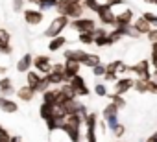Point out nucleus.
I'll return each instance as SVG.
<instances>
[{
	"label": "nucleus",
	"instance_id": "nucleus-52",
	"mask_svg": "<svg viewBox=\"0 0 157 142\" xmlns=\"http://www.w3.org/2000/svg\"><path fill=\"white\" fill-rule=\"evenodd\" d=\"M28 4H32V6H37L39 8V4H41V0H26Z\"/></svg>",
	"mask_w": 157,
	"mask_h": 142
},
{
	"label": "nucleus",
	"instance_id": "nucleus-21",
	"mask_svg": "<svg viewBox=\"0 0 157 142\" xmlns=\"http://www.w3.org/2000/svg\"><path fill=\"white\" fill-rule=\"evenodd\" d=\"M15 94H17V98H19L21 102H26V103H28V102H32V100L35 98V94H37V92H35L30 85H24V87H21Z\"/></svg>",
	"mask_w": 157,
	"mask_h": 142
},
{
	"label": "nucleus",
	"instance_id": "nucleus-17",
	"mask_svg": "<svg viewBox=\"0 0 157 142\" xmlns=\"http://www.w3.org/2000/svg\"><path fill=\"white\" fill-rule=\"evenodd\" d=\"M85 55H87V52L85 50H65L63 52V59L65 61H78V63H83V59H85Z\"/></svg>",
	"mask_w": 157,
	"mask_h": 142
},
{
	"label": "nucleus",
	"instance_id": "nucleus-9",
	"mask_svg": "<svg viewBox=\"0 0 157 142\" xmlns=\"http://www.w3.org/2000/svg\"><path fill=\"white\" fill-rule=\"evenodd\" d=\"M59 131H63V133L68 136V140H70V142H82L83 133H82V127H80V125H74V124H70V122H67V120H65V122L61 124Z\"/></svg>",
	"mask_w": 157,
	"mask_h": 142
},
{
	"label": "nucleus",
	"instance_id": "nucleus-53",
	"mask_svg": "<svg viewBox=\"0 0 157 142\" xmlns=\"http://www.w3.org/2000/svg\"><path fill=\"white\" fill-rule=\"evenodd\" d=\"M8 142H22V138H21V136H13V135H11V138H10Z\"/></svg>",
	"mask_w": 157,
	"mask_h": 142
},
{
	"label": "nucleus",
	"instance_id": "nucleus-5",
	"mask_svg": "<svg viewBox=\"0 0 157 142\" xmlns=\"http://www.w3.org/2000/svg\"><path fill=\"white\" fill-rule=\"evenodd\" d=\"M68 26L72 30H76L78 33H85V32H94L96 21L94 19H85V17H82V19H72Z\"/></svg>",
	"mask_w": 157,
	"mask_h": 142
},
{
	"label": "nucleus",
	"instance_id": "nucleus-2",
	"mask_svg": "<svg viewBox=\"0 0 157 142\" xmlns=\"http://www.w3.org/2000/svg\"><path fill=\"white\" fill-rule=\"evenodd\" d=\"M70 24V19L65 17V15H57L56 19H52V22L48 24V28L44 30V37L52 39V37H57L65 32V28H68Z\"/></svg>",
	"mask_w": 157,
	"mask_h": 142
},
{
	"label": "nucleus",
	"instance_id": "nucleus-23",
	"mask_svg": "<svg viewBox=\"0 0 157 142\" xmlns=\"http://www.w3.org/2000/svg\"><path fill=\"white\" fill-rule=\"evenodd\" d=\"M54 113H56V105H54V103H46V102H43V103L39 105V116H41L43 120L52 118Z\"/></svg>",
	"mask_w": 157,
	"mask_h": 142
},
{
	"label": "nucleus",
	"instance_id": "nucleus-40",
	"mask_svg": "<svg viewBox=\"0 0 157 142\" xmlns=\"http://www.w3.org/2000/svg\"><path fill=\"white\" fill-rule=\"evenodd\" d=\"M142 17L151 24V28H157V15H155V13H151V11H144Z\"/></svg>",
	"mask_w": 157,
	"mask_h": 142
},
{
	"label": "nucleus",
	"instance_id": "nucleus-11",
	"mask_svg": "<svg viewBox=\"0 0 157 142\" xmlns=\"http://www.w3.org/2000/svg\"><path fill=\"white\" fill-rule=\"evenodd\" d=\"M22 17H24V21H26V24H30V26H37V24L43 22V19H44V11H41V9H33V8H28V9L24 8Z\"/></svg>",
	"mask_w": 157,
	"mask_h": 142
},
{
	"label": "nucleus",
	"instance_id": "nucleus-54",
	"mask_svg": "<svg viewBox=\"0 0 157 142\" xmlns=\"http://www.w3.org/2000/svg\"><path fill=\"white\" fill-rule=\"evenodd\" d=\"M151 80H155V81H157V68H153V70H151Z\"/></svg>",
	"mask_w": 157,
	"mask_h": 142
},
{
	"label": "nucleus",
	"instance_id": "nucleus-22",
	"mask_svg": "<svg viewBox=\"0 0 157 142\" xmlns=\"http://www.w3.org/2000/svg\"><path fill=\"white\" fill-rule=\"evenodd\" d=\"M41 78H43V74H39L37 70H33V68H30L28 72H26V85H30L33 91H37V87H39V81H41Z\"/></svg>",
	"mask_w": 157,
	"mask_h": 142
},
{
	"label": "nucleus",
	"instance_id": "nucleus-51",
	"mask_svg": "<svg viewBox=\"0 0 157 142\" xmlns=\"http://www.w3.org/2000/svg\"><path fill=\"white\" fill-rule=\"evenodd\" d=\"M146 142H157V135L153 133V135H150L148 138H146Z\"/></svg>",
	"mask_w": 157,
	"mask_h": 142
},
{
	"label": "nucleus",
	"instance_id": "nucleus-28",
	"mask_svg": "<svg viewBox=\"0 0 157 142\" xmlns=\"http://www.w3.org/2000/svg\"><path fill=\"white\" fill-rule=\"evenodd\" d=\"M107 98H109V102H113L118 109H124V107L128 105V102H126V98H124L122 94H117V92H107Z\"/></svg>",
	"mask_w": 157,
	"mask_h": 142
},
{
	"label": "nucleus",
	"instance_id": "nucleus-59",
	"mask_svg": "<svg viewBox=\"0 0 157 142\" xmlns=\"http://www.w3.org/2000/svg\"><path fill=\"white\" fill-rule=\"evenodd\" d=\"M155 135H157V131H155Z\"/></svg>",
	"mask_w": 157,
	"mask_h": 142
},
{
	"label": "nucleus",
	"instance_id": "nucleus-58",
	"mask_svg": "<svg viewBox=\"0 0 157 142\" xmlns=\"http://www.w3.org/2000/svg\"><path fill=\"white\" fill-rule=\"evenodd\" d=\"M115 142H126V140H120V138H118V140H115Z\"/></svg>",
	"mask_w": 157,
	"mask_h": 142
},
{
	"label": "nucleus",
	"instance_id": "nucleus-20",
	"mask_svg": "<svg viewBox=\"0 0 157 142\" xmlns=\"http://www.w3.org/2000/svg\"><path fill=\"white\" fill-rule=\"evenodd\" d=\"M13 92H15L13 80L8 78V76H2V78H0V96H11Z\"/></svg>",
	"mask_w": 157,
	"mask_h": 142
},
{
	"label": "nucleus",
	"instance_id": "nucleus-50",
	"mask_svg": "<svg viewBox=\"0 0 157 142\" xmlns=\"http://www.w3.org/2000/svg\"><path fill=\"white\" fill-rule=\"evenodd\" d=\"M6 74H8V66L0 65V76H6Z\"/></svg>",
	"mask_w": 157,
	"mask_h": 142
},
{
	"label": "nucleus",
	"instance_id": "nucleus-10",
	"mask_svg": "<svg viewBox=\"0 0 157 142\" xmlns=\"http://www.w3.org/2000/svg\"><path fill=\"white\" fill-rule=\"evenodd\" d=\"M33 70H37L39 74H43V76H46V74H50L52 72V59H50V55H35L33 57Z\"/></svg>",
	"mask_w": 157,
	"mask_h": 142
},
{
	"label": "nucleus",
	"instance_id": "nucleus-39",
	"mask_svg": "<svg viewBox=\"0 0 157 142\" xmlns=\"http://www.w3.org/2000/svg\"><path fill=\"white\" fill-rule=\"evenodd\" d=\"M111 131H113V136L120 138V136H124V133H126V125L118 122L117 125H113V127H111Z\"/></svg>",
	"mask_w": 157,
	"mask_h": 142
},
{
	"label": "nucleus",
	"instance_id": "nucleus-57",
	"mask_svg": "<svg viewBox=\"0 0 157 142\" xmlns=\"http://www.w3.org/2000/svg\"><path fill=\"white\" fill-rule=\"evenodd\" d=\"M68 2H82V0H68Z\"/></svg>",
	"mask_w": 157,
	"mask_h": 142
},
{
	"label": "nucleus",
	"instance_id": "nucleus-4",
	"mask_svg": "<svg viewBox=\"0 0 157 142\" xmlns=\"http://www.w3.org/2000/svg\"><path fill=\"white\" fill-rule=\"evenodd\" d=\"M128 72H131L142 80H151V63H150V59H140L139 63H135L128 68Z\"/></svg>",
	"mask_w": 157,
	"mask_h": 142
},
{
	"label": "nucleus",
	"instance_id": "nucleus-29",
	"mask_svg": "<svg viewBox=\"0 0 157 142\" xmlns=\"http://www.w3.org/2000/svg\"><path fill=\"white\" fill-rule=\"evenodd\" d=\"M117 30L120 32V35L124 37H131V39H139L140 37V33H137L135 30H133V26H117Z\"/></svg>",
	"mask_w": 157,
	"mask_h": 142
},
{
	"label": "nucleus",
	"instance_id": "nucleus-14",
	"mask_svg": "<svg viewBox=\"0 0 157 142\" xmlns=\"http://www.w3.org/2000/svg\"><path fill=\"white\" fill-rule=\"evenodd\" d=\"M46 78H48L52 87H59L63 83H68V78L65 76V70H52L50 74H46Z\"/></svg>",
	"mask_w": 157,
	"mask_h": 142
},
{
	"label": "nucleus",
	"instance_id": "nucleus-31",
	"mask_svg": "<svg viewBox=\"0 0 157 142\" xmlns=\"http://www.w3.org/2000/svg\"><path fill=\"white\" fill-rule=\"evenodd\" d=\"M11 44V33L6 28H0V48L10 46Z\"/></svg>",
	"mask_w": 157,
	"mask_h": 142
},
{
	"label": "nucleus",
	"instance_id": "nucleus-7",
	"mask_svg": "<svg viewBox=\"0 0 157 142\" xmlns=\"http://www.w3.org/2000/svg\"><path fill=\"white\" fill-rule=\"evenodd\" d=\"M96 15L102 22V26H115V13H113V8L109 4H100L98 9H96Z\"/></svg>",
	"mask_w": 157,
	"mask_h": 142
},
{
	"label": "nucleus",
	"instance_id": "nucleus-13",
	"mask_svg": "<svg viewBox=\"0 0 157 142\" xmlns=\"http://www.w3.org/2000/svg\"><path fill=\"white\" fill-rule=\"evenodd\" d=\"M133 83H135L133 78H118V80L115 81V92L124 96L126 92H129V91L133 89Z\"/></svg>",
	"mask_w": 157,
	"mask_h": 142
},
{
	"label": "nucleus",
	"instance_id": "nucleus-3",
	"mask_svg": "<svg viewBox=\"0 0 157 142\" xmlns=\"http://www.w3.org/2000/svg\"><path fill=\"white\" fill-rule=\"evenodd\" d=\"M83 125H85V140L87 142H98V113H89L83 118Z\"/></svg>",
	"mask_w": 157,
	"mask_h": 142
},
{
	"label": "nucleus",
	"instance_id": "nucleus-41",
	"mask_svg": "<svg viewBox=\"0 0 157 142\" xmlns=\"http://www.w3.org/2000/svg\"><path fill=\"white\" fill-rule=\"evenodd\" d=\"M104 80H105V81H111V83H115V81L118 80V74L115 72V70H109V68L105 66V74H104Z\"/></svg>",
	"mask_w": 157,
	"mask_h": 142
},
{
	"label": "nucleus",
	"instance_id": "nucleus-38",
	"mask_svg": "<svg viewBox=\"0 0 157 142\" xmlns=\"http://www.w3.org/2000/svg\"><path fill=\"white\" fill-rule=\"evenodd\" d=\"M91 70H93V76H94V78H104V74H105V65H104V63H98V65L93 66Z\"/></svg>",
	"mask_w": 157,
	"mask_h": 142
},
{
	"label": "nucleus",
	"instance_id": "nucleus-1",
	"mask_svg": "<svg viewBox=\"0 0 157 142\" xmlns=\"http://www.w3.org/2000/svg\"><path fill=\"white\" fill-rule=\"evenodd\" d=\"M57 15H65L70 21L72 19H82L85 13V8L82 2H68V0H57V6H56Z\"/></svg>",
	"mask_w": 157,
	"mask_h": 142
},
{
	"label": "nucleus",
	"instance_id": "nucleus-25",
	"mask_svg": "<svg viewBox=\"0 0 157 142\" xmlns=\"http://www.w3.org/2000/svg\"><path fill=\"white\" fill-rule=\"evenodd\" d=\"M109 70H115L117 74H126L128 72V68H129V65H126L124 61H120V59H117V61H111V63H107L105 65Z\"/></svg>",
	"mask_w": 157,
	"mask_h": 142
},
{
	"label": "nucleus",
	"instance_id": "nucleus-42",
	"mask_svg": "<svg viewBox=\"0 0 157 142\" xmlns=\"http://www.w3.org/2000/svg\"><path fill=\"white\" fill-rule=\"evenodd\" d=\"M24 4H26V0H11V6H13L15 13H22L24 11Z\"/></svg>",
	"mask_w": 157,
	"mask_h": 142
},
{
	"label": "nucleus",
	"instance_id": "nucleus-34",
	"mask_svg": "<svg viewBox=\"0 0 157 142\" xmlns=\"http://www.w3.org/2000/svg\"><path fill=\"white\" fill-rule=\"evenodd\" d=\"M107 39H109V46H113V44H117L118 41H122V35H120V32L115 28V30H111V32L107 33Z\"/></svg>",
	"mask_w": 157,
	"mask_h": 142
},
{
	"label": "nucleus",
	"instance_id": "nucleus-36",
	"mask_svg": "<svg viewBox=\"0 0 157 142\" xmlns=\"http://www.w3.org/2000/svg\"><path fill=\"white\" fill-rule=\"evenodd\" d=\"M50 87H52V85H50L48 78H46V76H43V78H41V81H39V87H37V91H35V92H37V94H43V92H44V91H48Z\"/></svg>",
	"mask_w": 157,
	"mask_h": 142
},
{
	"label": "nucleus",
	"instance_id": "nucleus-8",
	"mask_svg": "<svg viewBox=\"0 0 157 142\" xmlns=\"http://www.w3.org/2000/svg\"><path fill=\"white\" fill-rule=\"evenodd\" d=\"M118 107L113 103V102H109L105 107H104V111H102V118H104V122L107 124V127L111 129L113 125H117L118 124Z\"/></svg>",
	"mask_w": 157,
	"mask_h": 142
},
{
	"label": "nucleus",
	"instance_id": "nucleus-44",
	"mask_svg": "<svg viewBox=\"0 0 157 142\" xmlns=\"http://www.w3.org/2000/svg\"><path fill=\"white\" fill-rule=\"evenodd\" d=\"M10 138H11L10 131H8L6 127H2V125H0V142H8Z\"/></svg>",
	"mask_w": 157,
	"mask_h": 142
},
{
	"label": "nucleus",
	"instance_id": "nucleus-26",
	"mask_svg": "<svg viewBox=\"0 0 157 142\" xmlns=\"http://www.w3.org/2000/svg\"><path fill=\"white\" fill-rule=\"evenodd\" d=\"M57 92H59V87H50L48 91H44L41 96H43V102L46 103H57Z\"/></svg>",
	"mask_w": 157,
	"mask_h": 142
},
{
	"label": "nucleus",
	"instance_id": "nucleus-27",
	"mask_svg": "<svg viewBox=\"0 0 157 142\" xmlns=\"http://www.w3.org/2000/svg\"><path fill=\"white\" fill-rule=\"evenodd\" d=\"M98 63H102V59H100V55H98V54H89V52H87V55H85V59H83V63H82V66H87V68H93V66H96Z\"/></svg>",
	"mask_w": 157,
	"mask_h": 142
},
{
	"label": "nucleus",
	"instance_id": "nucleus-55",
	"mask_svg": "<svg viewBox=\"0 0 157 142\" xmlns=\"http://www.w3.org/2000/svg\"><path fill=\"white\" fill-rule=\"evenodd\" d=\"M146 4H151V6H157V0H144Z\"/></svg>",
	"mask_w": 157,
	"mask_h": 142
},
{
	"label": "nucleus",
	"instance_id": "nucleus-30",
	"mask_svg": "<svg viewBox=\"0 0 157 142\" xmlns=\"http://www.w3.org/2000/svg\"><path fill=\"white\" fill-rule=\"evenodd\" d=\"M148 81H150V80L137 78V80H135V83H133V89H135L139 94H146V92H148Z\"/></svg>",
	"mask_w": 157,
	"mask_h": 142
},
{
	"label": "nucleus",
	"instance_id": "nucleus-15",
	"mask_svg": "<svg viewBox=\"0 0 157 142\" xmlns=\"http://www.w3.org/2000/svg\"><path fill=\"white\" fill-rule=\"evenodd\" d=\"M15 68H17V72H21V74H26L30 68H33V55H32V54H24V55H22V57L17 61Z\"/></svg>",
	"mask_w": 157,
	"mask_h": 142
},
{
	"label": "nucleus",
	"instance_id": "nucleus-37",
	"mask_svg": "<svg viewBox=\"0 0 157 142\" xmlns=\"http://www.w3.org/2000/svg\"><path fill=\"white\" fill-rule=\"evenodd\" d=\"M82 4H83V8H85V9L94 11V13H96V9H98V6H100L98 0H82Z\"/></svg>",
	"mask_w": 157,
	"mask_h": 142
},
{
	"label": "nucleus",
	"instance_id": "nucleus-48",
	"mask_svg": "<svg viewBox=\"0 0 157 142\" xmlns=\"http://www.w3.org/2000/svg\"><path fill=\"white\" fill-rule=\"evenodd\" d=\"M150 63H151V66H153V68H157V54H153V52H151V55H150Z\"/></svg>",
	"mask_w": 157,
	"mask_h": 142
},
{
	"label": "nucleus",
	"instance_id": "nucleus-56",
	"mask_svg": "<svg viewBox=\"0 0 157 142\" xmlns=\"http://www.w3.org/2000/svg\"><path fill=\"white\" fill-rule=\"evenodd\" d=\"M151 52L157 54V43H151Z\"/></svg>",
	"mask_w": 157,
	"mask_h": 142
},
{
	"label": "nucleus",
	"instance_id": "nucleus-16",
	"mask_svg": "<svg viewBox=\"0 0 157 142\" xmlns=\"http://www.w3.org/2000/svg\"><path fill=\"white\" fill-rule=\"evenodd\" d=\"M0 111H4L8 114H13V113L19 111V105H17L15 100H11L8 96H0Z\"/></svg>",
	"mask_w": 157,
	"mask_h": 142
},
{
	"label": "nucleus",
	"instance_id": "nucleus-18",
	"mask_svg": "<svg viewBox=\"0 0 157 142\" xmlns=\"http://www.w3.org/2000/svg\"><path fill=\"white\" fill-rule=\"evenodd\" d=\"M131 26H133V30H135L137 33H140V35H146V33L151 30V24H150L142 15H140L139 19H135V21L131 22Z\"/></svg>",
	"mask_w": 157,
	"mask_h": 142
},
{
	"label": "nucleus",
	"instance_id": "nucleus-43",
	"mask_svg": "<svg viewBox=\"0 0 157 142\" xmlns=\"http://www.w3.org/2000/svg\"><path fill=\"white\" fill-rule=\"evenodd\" d=\"M94 94H98V96H107V87L104 85V83H96L94 85Z\"/></svg>",
	"mask_w": 157,
	"mask_h": 142
},
{
	"label": "nucleus",
	"instance_id": "nucleus-6",
	"mask_svg": "<svg viewBox=\"0 0 157 142\" xmlns=\"http://www.w3.org/2000/svg\"><path fill=\"white\" fill-rule=\"evenodd\" d=\"M70 87L74 89V92L78 94V98H83V96H89L91 94V91H89V85H87V81H85V78L82 76V74H76L74 78H70Z\"/></svg>",
	"mask_w": 157,
	"mask_h": 142
},
{
	"label": "nucleus",
	"instance_id": "nucleus-32",
	"mask_svg": "<svg viewBox=\"0 0 157 142\" xmlns=\"http://www.w3.org/2000/svg\"><path fill=\"white\" fill-rule=\"evenodd\" d=\"M78 41H80L82 44H85V46H89V44H94V33H93V32L80 33V35H78Z\"/></svg>",
	"mask_w": 157,
	"mask_h": 142
},
{
	"label": "nucleus",
	"instance_id": "nucleus-24",
	"mask_svg": "<svg viewBox=\"0 0 157 142\" xmlns=\"http://www.w3.org/2000/svg\"><path fill=\"white\" fill-rule=\"evenodd\" d=\"M65 44H67V37H65V35H57V37H52V39H50L48 50H50V52H59Z\"/></svg>",
	"mask_w": 157,
	"mask_h": 142
},
{
	"label": "nucleus",
	"instance_id": "nucleus-19",
	"mask_svg": "<svg viewBox=\"0 0 157 142\" xmlns=\"http://www.w3.org/2000/svg\"><path fill=\"white\" fill-rule=\"evenodd\" d=\"M63 66H65V76L68 78V81L76 74H80V70H82V63H78V61H65Z\"/></svg>",
	"mask_w": 157,
	"mask_h": 142
},
{
	"label": "nucleus",
	"instance_id": "nucleus-45",
	"mask_svg": "<svg viewBox=\"0 0 157 142\" xmlns=\"http://www.w3.org/2000/svg\"><path fill=\"white\" fill-rule=\"evenodd\" d=\"M146 37H148L150 44H151V43H157V28H151V30L146 33Z\"/></svg>",
	"mask_w": 157,
	"mask_h": 142
},
{
	"label": "nucleus",
	"instance_id": "nucleus-46",
	"mask_svg": "<svg viewBox=\"0 0 157 142\" xmlns=\"http://www.w3.org/2000/svg\"><path fill=\"white\" fill-rule=\"evenodd\" d=\"M148 92L150 94H157V81L155 80H150L148 81Z\"/></svg>",
	"mask_w": 157,
	"mask_h": 142
},
{
	"label": "nucleus",
	"instance_id": "nucleus-35",
	"mask_svg": "<svg viewBox=\"0 0 157 142\" xmlns=\"http://www.w3.org/2000/svg\"><path fill=\"white\" fill-rule=\"evenodd\" d=\"M109 33V32H107ZM107 33L104 35H94V44L98 48H104V46H109V39H107Z\"/></svg>",
	"mask_w": 157,
	"mask_h": 142
},
{
	"label": "nucleus",
	"instance_id": "nucleus-49",
	"mask_svg": "<svg viewBox=\"0 0 157 142\" xmlns=\"http://www.w3.org/2000/svg\"><path fill=\"white\" fill-rule=\"evenodd\" d=\"M98 129H100L102 133H105V131H107V124H105L104 120H102V122H98Z\"/></svg>",
	"mask_w": 157,
	"mask_h": 142
},
{
	"label": "nucleus",
	"instance_id": "nucleus-33",
	"mask_svg": "<svg viewBox=\"0 0 157 142\" xmlns=\"http://www.w3.org/2000/svg\"><path fill=\"white\" fill-rule=\"evenodd\" d=\"M56 6H57V0H41V4H39L37 9L48 11V9H56Z\"/></svg>",
	"mask_w": 157,
	"mask_h": 142
},
{
	"label": "nucleus",
	"instance_id": "nucleus-12",
	"mask_svg": "<svg viewBox=\"0 0 157 142\" xmlns=\"http://www.w3.org/2000/svg\"><path fill=\"white\" fill-rule=\"evenodd\" d=\"M133 9H129V8H126L124 11H120L118 15H115V28L117 26H131V22H133Z\"/></svg>",
	"mask_w": 157,
	"mask_h": 142
},
{
	"label": "nucleus",
	"instance_id": "nucleus-47",
	"mask_svg": "<svg viewBox=\"0 0 157 142\" xmlns=\"http://www.w3.org/2000/svg\"><path fill=\"white\" fill-rule=\"evenodd\" d=\"M105 4H109L111 8H115V6H124L126 0H105Z\"/></svg>",
	"mask_w": 157,
	"mask_h": 142
}]
</instances>
